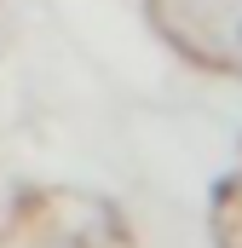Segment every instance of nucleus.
Returning a JSON list of instances; mask_svg holds the SVG:
<instances>
[{
	"mask_svg": "<svg viewBox=\"0 0 242 248\" xmlns=\"http://www.w3.org/2000/svg\"><path fill=\"white\" fill-rule=\"evenodd\" d=\"M237 46H242V17H237Z\"/></svg>",
	"mask_w": 242,
	"mask_h": 248,
	"instance_id": "1",
	"label": "nucleus"
}]
</instances>
